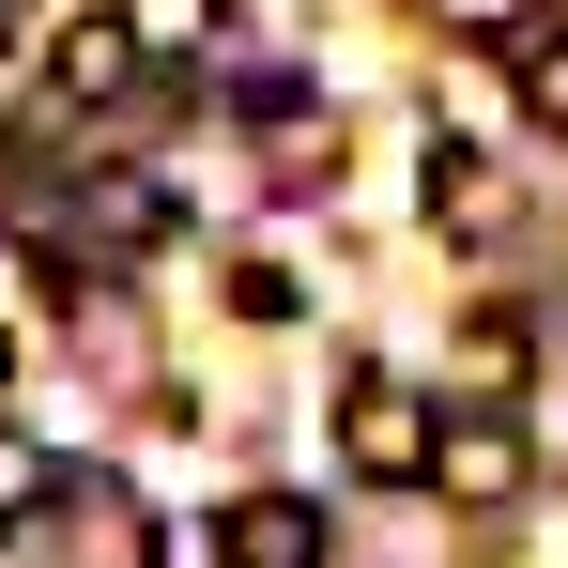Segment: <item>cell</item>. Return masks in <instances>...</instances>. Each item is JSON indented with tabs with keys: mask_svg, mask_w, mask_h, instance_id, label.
I'll use <instances>...</instances> for the list:
<instances>
[{
	"mask_svg": "<svg viewBox=\"0 0 568 568\" xmlns=\"http://www.w3.org/2000/svg\"><path fill=\"white\" fill-rule=\"evenodd\" d=\"M154 568H231V523H154Z\"/></svg>",
	"mask_w": 568,
	"mask_h": 568,
	"instance_id": "obj_6",
	"label": "cell"
},
{
	"mask_svg": "<svg viewBox=\"0 0 568 568\" xmlns=\"http://www.w3.org/2000/svg\"><path fill=\"white\" fill-rule=\"evenodd\" d=\"M338 462H354V476H384V491H399V476H430V462H446V415H430L415 384H384V369H354V384H338Z\"/></svg>",
	"mask_w": 568,
	"mask_h": 568,
	"instance_id": "obj_1",
	"label": "cell"
},
{
	"mask_svg": "<svg viewBox=\"0 0 568 568\" xmlns=\"http://www.w3.org/2000/svg\"><path fill=\"white\" fill-rule=\"evenodd\" d=\"M231 523V568H323V507L307 491H246V507H215Z\"/></svg>",
	"mask_w": 568,
	"mask_h": 568,
	"instance_id": "obj_4",
	"label": "cell"
},
{
	"mask_svg": "<svg viewBox=\"0 0 568 568\" xmlns=\"http://www.w3.org/2000/svg\"><path fill=\"white\" fill-rule=\"evenodd\" d=\"M62 246H78V262H139V246H170V185H154V170L78 185V200H62Z\"/></svg>",
	"mask_w": 568,
	"mask_h": 568,
	"instance_id": "obj_2",
	"label": "cell"
},
{
	"mask_svg": "<svg viewBox=\"0 0 568 568\" xmlns=\"http://www.w3.org/2000/svg\"><path fill=\"white\" fill-rule=\"evenodd\" d=\"M446 491H476V507H491V491H507V476H523V446H507V430H446Z\"/></svg>",
	"mask_w": 568,
	"mask_h": 568,
	"instance_id": "obj_5",
	"label": "cell"
},
{
	"mask_svg": "<svg viewBox=\"0 0 568 568\" xmlns=\"http://www.w3.org/2000/svg\"><path fill=\"white\" fill-rule=\"evenodd\" d=\"M47 78H62V108H170L154 78H139V16H78Z\"/></svg>",
	"mask_w": 568,
	"mask_h": 568,
	"instance_id": "obj_3",
	"label": "cell"
}]
</instances>
